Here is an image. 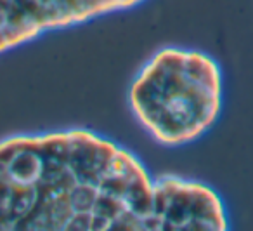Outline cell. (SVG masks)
Here are the masks:
<instances>
[{
	"label": "cell",
	"mask_w": 253,
	"mask_h": 231,
	"mask_svg": "<svg viewBox=\"0 0 253 231\" xmlns=\"http://www.w3.org/2000/svg\"><path fill=\"white\" fill-rule=\"evenodd\" d=\"M128 105L139 125L163 146L200 139L222 110V70L203 51L163 47L134 78Z\"/></svg>",
	"instance_id": "2"
},
{
	"label": "cell",
	"mask_w": 253,
	"mask_h": 231,
	"mask_svg": "<svg viewBox=\"0 0 253 231\" xmlns=\"http://www.w3.org/2000/svg\"><path fill=\"white\" fill-rule=\"evenodd\" d=\"M144 0H0V54L52 30L126 11Z\"/></svg>",
	"instance_id": "3"
},
{
	"label": "cell",
	"mask_w": 253,
	"mask_h": 231,
	"mask_svg": "<svg viewBox=\"0 0 253 231\" xmlns=\"http://www.w3.org/2000/svg\"><path fill=\"white\" fill-rule=\"evenodd\" d=\"M208 184L151 175L130 150L87 129L0 141V231H225Z\"/></svg>",
	"instance_id": "1"
}]
</instances>
